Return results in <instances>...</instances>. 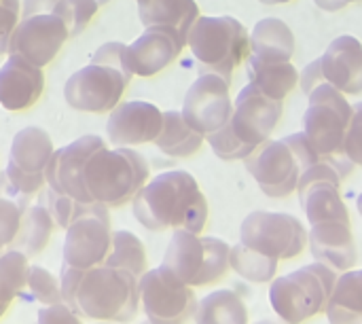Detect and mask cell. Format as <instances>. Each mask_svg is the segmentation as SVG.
<instances>
[{
  "instance_id": "cell-9",
  "label": "cell",
  "mask_w": 362,
  "mask_h": 324,
  "mask_svg": "<svg viewBox=\"0 0 362 324\" xmlns=\"http://www.w3.org/2000/svg\"><path fill=\"white\" fill-rule=\"evenodd\" d=\"M229 255L231 248L221 238H202L187 229H174L161 265L195 289L221 280L229 270Z\"/></svg>"
},
{
  "instance_id": "cell-48",
  "label": "cell",
  "mask_w": 362,
  "mask_h": 324,
  "mask_svg": "<svg viewBox=\"0 0 362 324\" xmlns=\"http://www.w3.org/2000/svg\"><path fill=\"white\" fill-rule=\"evenodd\" d=\"M255 324H274V323H269V320H263V323H255Z\"/></svg>"
},
{
  "instance_id": "cell-45",
  "label": "cell",
  "mask_w": 362,
  "mask_h": 324,
  "mask_svg": "<svg viewBox=\"0 0 362 324\" xmlns=\"http://www.w3.org/2000/svg\"><path fill=\"white\" fill-rule=\"evenodd\" d=\"M261 4H267V6H274V4H286V2H293V0H259Z\"/></svg>"
},
{
  "instance_id": "cell-30",
  "label": "cell",
  "mask_w": 362,
  "mask_h": 324,
  "mask_svg": "<svg viewBox=\"0 0 362 324\" xmlns=\"http://www.w3.org/2000/svg\"><path fill=\"white\" fill-rule=\"evenodd\" d=\"M55 227L57 225H55V221H53V216L45 204L28 206L13 244H15V248H19L28 257H36L47 248Z\"/></svg>"
},
{
  "instance_id": "cell-36",
  "label": "cell",
  "mask_w": 362,
  "mask_h": 324,
  "mask_svg": "<svg viewBox=\"0 0 362 324\" xmlns=\"http://www.w3.org/2000/svg\"><path fill=\"white\" fill-rule=\"evenodd\" d=\"M98 11L100 4L95 0H59L53 13L66 21L70 36H76L89 25V21L95 17Z\"/></svg>"
},
{
  "instance_id": "cell-6",
  "label": "cell",
  "mask_w": 362,
  "mask_h": 324,
  "mask_svg": "<svg viewBox=\"0 0 362 324\" xmlns=\"http://www.w3.org/2000/svg\"><path fill=\"white\" fill-rule=\"evenodd\" d=\"M318 153L303 132L267 140L248 159L246 170L267 197H286L297 191L301 174L318 161Z\"/></svg>"
},
{
  "instance_id": "cell-2",
  "label": "cell",
  "mask_w": 362,
  "mask_h": 324,
  "mask_svg": "<svg viewBox=\"0 0 362 324\" xmlns=\"http://www.w3.org/2000/svg\"><path fill=\"white\" fill-rule=\"evenodd\" d=\"M132 79L127 45L112 40L95 49L87 66L70 74L64 85V100L78 112H110L121 102Z\"/></svg>"
},
{
  "instance_id": "cell-11",
  "label": "cell",
  "mask_w": 362,
  "mask_h": 324,
  "mask_svg": "<svg viewBox=\"0 0 362 324\" xmlns=\"http://www.w3.org/2000/svg\"><path fill=\"white\" fill-rule=\"evenodd\" d=\"M140 306L153 324H185L197 308L193 287L185 284L163 265L146 270L138 278Z\"/></svg>"
},
{
  "instance_id": "cell-39",
  "label": "cell",
  "mask_w": 362,
  "mask_h": 324,
  "mask_svg": "<svg viewBox=\"0 0 362 324\" xmlns=\"http://www.w3.org/2000/svg\"><path fill=\"white\" fill-rule=\"evenodd\" d=\"M21 4L19 0H0V55L8 51V40L19 23Z\"/></svg>"
},
{
  "instance_id": "cell-23",
  "label": "cell",
  "mask_w": 362,
  "mask_h": 324,
  "mask_svg": "<svg viewBox=\"0 0 362 324\" xmlns=\"http://www.w3.org/2000/svg\"><path fill=\"white\" fill-rule=\"evenodd\" d=\"M250 55L265 64L291 62L295 55V34L278 17L261 19L250 34Z\"/></svg>"
},
{
  "instance_id": "cell-22",
  "label": "cell",
  "mask_w": 362,
  "mask_h": 324,
  "mask_svg": "<svg viewBox=\"0 0 362 324\" xmlns=\"http://www.w3.org/2000/svg\"><path fill=\"white\" fill-rule=\"evenodd\" d=\"M53 153L55 149H53V140L49 132H45L42 127H34V125L23 127L13 136L6 166L19 172L45 176Z\"/></svg>"
},
{
  "instance_id": "cell-7",
  "label": "cell",
  "mask_w": 362,
  "mask_h": 324,
  "mask_svg": "<svg viewBox=\"0 0 362 324\" xmlns=\"http://www.w3.org/2000/svg\"><path fill=\"white\" fill-rule=\"evenodd\" d=\"M187 45L202 74H218L227 81H231L233 70L250 55V34L246 25L229 15H199L189 30Z\"/></svg>"
},
{
  "instance_id": "cell-29",
  "label": "cell",
  "mask_w": 362,
  "mask_h": 324,
  "mask_svg": "<svg viewBox=\"0 0 362 324\" xmlns=\"http://www.w3.org/2000/svg\"><path fill=\"white\" fill-rule=\"evenodd\" d=\"M195 324H248V308L233 291H214L195 308Z\"/></svg>"
},
{
  "instance_id": "cell-25",
  "label": "cell",
  "mask_w": 362,
  "mask_h": 324,
  "mask_svg": "<svg viewBox=\"0 0 362 324\" xmlns=\"http://www.w3.org/2000/svg\"><path fill=\"white\" fill-rule=\"evenodd\" d=\"M325 314L329 324H362V270L337 276Z\"/></svg>"
},
{
  "instance_id": "cell-21",
  "label": "cell",
  "mask_w": 362,
  "mask_h": 324,
  "mask_svg": "<svg viewBox=\"0 0 362 324\" xmlns=\"http://www.w3.org/2000/svg\"><path fill=\"white\" fill-rule=\"evenodd\" d=\"M308 244L312 257L329 265L337 274L350 272L356 265V244L350 223L346 221H327L312 225V231L308 233Z\"/></svg>"
},
{
  "instance_id": "cell-14",
  "label": "cell",
  "mask_w": 362,
  "mask_h": 324,
  "mask_svg": "<svg viewBox=\"0 0 362 324\" xmlns=\"http://www.w3.org/2000/svg\"><path fill=\"white\" fill-rule=\"evenodd\" d=\"M229 85L231 81L218 74H202L185 96V104H182L185 121L204 136H210L221 127H225L233 115Z\"/></svg>"
},
{
  "instance_id": "cell-8",
  "label": "cell",
  "mask_w": 362,
  "mask_h": 324,
  "mask_svg": "<svg viewBox=\"0 0 362 324\" xmlns=\"http://www.w3.org/2000/svg\"><path fill=\"white\" fill-rule=\"evenodd\" d=\"M335 282L337 272L320 261H314L312 265L272 280V308L286 324L305 323L327 310Z\"/></svg>"
},
{
  "instance_id": "cell-16",
  "label": "cell",
  "mask_w": 362,
  "mask_h": 324,
  "mask_svg": "<svg viewBox=\"0 0 362 324\" xmlns=\"http://www.w3.org/2000/svg\"><path fill=\"white\" fill-rule=\"evenodd\" d=\"M104 146H106V142L100 136L87 134V136H81V138L72 140L70 144L57 149L47 166V172H45L47 187L53 189L55 193L70 195L81 202H91V197L85 189L83 172H85L87 161Z\"/></svg>"
},
{
  "instance_id": "cell-24",
  "label": "cell",
  "mask_w": 362,
  "mask_h": 324,
  "mask_svg": "<svg viewBox=\"0 0 362 324\" xmlns=\"http://www.w3.org/2000/svg\"><path fill=\"white\" fill-rule=\"evenodd\" d=\"M138 17L144 28L148 25H172L185 38L199 17L195 0H136Z\"/></svg>"
},
{
  "instance_id": "cell-37",
  "label": "cell",
  "mask_w": 362,
  "mask_h": 324,
  "mask_svg": "<svg viewBox=\"0 0 362 324\" xmlns=\"http://www.w3.org/2000/svg\"><path fill=\"white\" fill-rule=\"evenodd\" d=\"M30 293L34 295L36 301H40L42 306H53L62 301V289H59V278H55L49 270L38 267V265H30L28 272V284Z\"/></svg>"
},
{
  "instance_id": "cell-44",
  "label": "cell",
  "mask_w": 362,
  "mask_h": 324,
  "mask_svg": "<svg viewBox=\"0 0 362 324\" xmlns=\"http://www.w3.org/2000/svg\"><path fill=\"white\" fill-rule=\"evenodd\" d=\"M8 306H11V303L4 299V295H2V289H0V318L4 316V312L8 310Z\"/></svg>"
},
{
  "instance_id": "cell-18",
  "label": "cell",
  "mask_w": 362,
  "mask_h": 324,
  "mask_svg": "<svg viewBox=\"0 0 362 324\" xmlns=\"http://www.w3.org/2000/svg\"><path fill=\"white\" fill-rule=\"evenodd\" d=\"M163 127V110L144 100L119 102L108 112L106 134L115 146H138L155 142Z\"/></svg>"
},
{
  "instance_id": "cell-33",
  "label": "cell",
  "mask_w": 362,
  "mask_h": 324,
  "mask_svg": "<svg viewBox=\"0 0 362 324\" xmlns=\"http://www.w3.org/2000/svg\"><path fill=\"white\" fill-rule=\"evenodd\" d=\"M40 199L45 202V206L49 208L53 221L57 227L62 229H68L74 221H78L81 216L98 210L102 204H95V202H81V199H74L70 195H62V193H55L53 189L45 187L40 193Z\"/></svg>"
},
{
  "instance_id": "cell-3",
  "label": "cell",
  "mask_w": 362,
  "mask_h": 324,
  "mask_svg": "<svg viewBox=\"0 0 362 324\" xmlns=\"http://www.w3.org/2000/svg\"><path fill=\"white\" fill-rule=\"evenodd\" d=\"M282 119V102L265 96L257 85L248 83L233 102L231 121L218 132L206 136L216 157L225 161L248 159L263 146Z\"/></svg>"
},
{
  "instance_id": "cell-28",
  "label": "cell",
  "mask_w": 362,
  "mask_h": 324,
  "mask_svg": "<svg viewBox=\"0 0 362 324\" xmlns=\"http://www.w3.org/2000/svg\"><path fill=\"white\" fill-rule=\"evenodd\" d=\"M297 193L301 197V206L305 210L310 225H318L327 221L350 223V212L339 195V187L331 183H312Z\"/></svg>"
},
{
  "instance_id": "cell-10",
  "label": "cell",
  "mask_w": 362,
  "mask_h": 324,
  "mask_svg": "<svg viewBox=\"0 0 362 324\" xmlns=\"http://www.w3.org/2000/svg\"><path fill=\"white\" fill-rule=\"evenodd\" d=\"M303 134L318 155H344L346 132L352 119V104L346 93L329 83H320L308 96Z\"/></svg>"
},
{
  "instance_id": "cell-31",
  "label": "cell",
  "mask_w": 362,
  "mask_h": 324,
  "mask_svg": "<svg viewBox=\"0 0 362 324\" xmlns=\"http://www.w3.org/2000/svg\"><path fill=\"white\" fill-rule=\"evenodd\" d=\"M229 267L242 276L248 282L255 284H267L276 278L278 272V259H272L246 244H235L229 255Z\"/></svg>"
},
{
  "instance_id": "cell-46",
  "label": "cell",
  "mask_w": 362,
  "mask_h": 324,
  "mask_svg": "<svg viewBox=\"0 0 362 324\" xmlns=\"http://www.w3.org/2000/svg\"><path fill=\"white\" fill-rule=\"evenodd\" d=\"M356 206H358V212H361V216H362V193L358 195V199H356Z\"/></svg>"
},
{
  "instance_id": "cell-38",
  "label": "cell",
  "mask_w": 362,
  "mask_h": 324,
  "mask_svg": "<svg viewBox=\"0 0 362 324\" xmlns=\"http://www.w3.org/2000/svg\"><path fill=\"white\" fill-rule=\"evenodd\" d=\"M344 155L354 166H362V102L352 104V119L346 132Z\"/></svg>"
},
{
  "instance_id": "cell-20",
  "label": "cell",
  "mask_w": 362,
  "mask_h": 324,
  "mask_svg": "<svg viewBox=\"0 0 362 324\" xmlns=\"http://www.w3.org/2000/svg\"><path fill=\"white\" fill-rule=\"evenodd\" d=\"M45 89L42 68L30 64L19 55H8L0 66V106L19 112L32 108Z\"/></svg>"
},
{
  "instance_id": "cell-35",
  "label": "cell",
  "mask_w": 362,
  "mask_h": 324,
  "mask_svg": "<svg viewBox=\"0 0 362 324\" xmlns=\"http://www.w3.org/2000/svg\"><path fill=\"white\" fill-rule=\"evenodd\" d=\"M17 193L6 176L2 174L0 178V246H8L15 242L17 238V231L21 227V219H23V212H25V204L21 199H17Z\"/></svg>"
},
{
  "instance_id": "cell-50",
  "label": "cell",
  "mask_w": 362,
  "mask_h": 324,
  "mask_svg": "<svg viewBox=\"0 0 362 324\" xmlns=\"http://www.w3.org/2000/svg\"><path fill=\"white\" fill-rule=\"evenodd\" d=\"M0 250H2V246H0Z\"/></svg>"
},
{
  "instance_id": "cell-4",
  "label": "cell",
  "mask_w": 362,
  "mask_h": 324,
  "mask_svg": "<svg viewBox=\"0 0 362 324\" xmlns=\"http://www.w3.org/2000/svg\"><path fill=\"white\" fill-rule=\"evenodd\" d=\"M72 308L95 323H132L140 310L138 276L110 265L85 270Z\"/></svg>"
},
{
  "instance_id": "cell-34",
  "label": "cell",
  "mask_w": 362,
  "mask_h": 324,
  "mask_svg": "<svg viewBox=\"0 0 362 324\" xmlns=\"http://www.w3.org/2000/svg\"><path fill=\"white\" fill-rule=\"evenodd\" d=\"M28 259L30 257L19 248L0 255V289L8 303H13V299L21 295V291L28 284V272H30Z\"/></svg>"
},
{
  "instance_id": "cell-5",
  "label": "cell",
  "mask_w": 362,
  "mask_h": 324,
  "mask_svg": "<svg viewBox=\"0 0 362 324\" xmlns=\"http://www.w3.org/2000/svg\"><path fill=\"white\" fill-rule=\"evenodd\" d=\"M151 168L146 159L132 146L100 149L85 166L83 180L91 202L121 208L140 193L148 183Z\"/></svg>"
},
{
  "instance_id": "cell-13",
  "label": "cell",
  "mask_w": 362,
  "mask_h": 324,
  "mask_svg": "<svg viewBox=\"0 0 362 324\" xmlns=\"http://www.w3.org/2000/svg\"><path fill=\"white\" fill-rule=\"evenodd\" d=\"M70 30L66 21L55 13H32L23 15L8 40V55H19L30 64L45 68L49 66L66 40Z\"/></svg>"
},
{
  "instance_id": "cell-43",
  "label": "cell",
  "mask_w": 362,
  "mask_h": 324,
  "mask_svg": "<svg viewBox=\"0 0 362 324\" xmlns=\"http://www.w3.org/2000/svg\"><path fill=\"white\" fill-rule=\"evenodd\" d=\"M314 2L327 13H337V11H341V8H346V6H350L354 2H362V0H314Z\"/></svg>"
},
{
  "instance_id": "cell-32",
  "label": "cell",
  "mask_w": 362,
  "mask_h": 324,
  "mask_svg": "<svg viewBox=\"0 0 362 324\" xmlns=\"http://www.w3.org/2000/svg\"><path fill=\"white\" fill-rule=\"evenodd\" d=\"M106 265L125 270L140 278L146 272V250H144V244L140 242V238L125 229L112 231V244H110V253L106 257Z\"/></svg>"
},
{
  "instance_id": "cell-41",
  "label": "cell",
  "mask_w": 362,
  "mask_h": 324,
  "mask_svg": "<svg viewBox=\"0 0 362 324\" xmlns=\"http://www.w3.org/2000/svg\"><path fill=\"white\" fill-rule=\"evenodd\" d=\"M85 276V270H78V267H72L68 263L62 265V274H59V289H62V301H66L68 306H72L74 301V295H76V289L81 284Z\"/></svg>"
},
{
  "instance_id": "cell-42",
  "label": "cell",
  "mask_w": 362,
  "mask_h": 324,
  "mask_svg": "<svg viewBox=\"0 0 362 324\" xmlns=\"http://www.w3.org/2000/svg\"><path fill=\"white\" fill-rule=\"evenodd\" d=\"M59 0H23L21 4V17L32 13H53Z\"/></svg>"
},
{
  "instance_id": "cell-1",
  "label": "cell",
  "mask_w": 362,
  "mask_h": 324,
  "mask_svg": "<svg viewBox=\"0 0 362 324\" xmlns=\"http://www.w3.org/2000/svg\"><path fill=\"white\" fill-rule=\"evenodd\" d=\"M136 221L148 231L187 229L202 233L208 202L197 180L185 170H170L148 180L132 202Z\"/></svg>"
},
{
  "instance_id": "cell-12",
  "label": "cell",
  "mask_w": 362,
  "mask_h": 324,
  "mask_svg": "<svg viewBox=\"0 0 362 324\" xmlns=\"http://www.w3.org/2000/svg\"><path fill=\"white\" fill-rule=\"evenodd\" d=\"M240 242L278 261L295 259L308 244L303 223L284 212H250L240 227Z\"/></svg>"
},
{
  "instance_id": "cell-15",
  "label": "cell",
  "mask_w": 362,
  "mask_h": 324,
  "mask_svg": "<svg viewBox=\"0 0 362 324\" xmlns=\"http://www.w3.org/2000/svg\"><path fill=\"white\" fill-rule=\"evenodd\" d=\"M112 244V229L108 219V208L100 206L98 210L81 216L66 229L64 240V263L78 267V270H91L106 263V257L110 253Z\"/></svg>"
},
{
  "instance_id": "cell-26",
  "label": "cell",
  "mask_w": 362,
  "mask_h": 324,
  "mask_svg": "<svg viewBox=\"0 0 362 324\" xmlns=\"http://www.w3.org/2000/svg\"><path fill=\"white\" fill-rule=\"evenodd\" d=\"M204 140H206V136L199 134L197 129H193L185 121L182 110H165L161 134L157 136V140L153 144L168 157L182 159V157L195 155L202 149Z\"/></svg>"
},
{
  "instance_id": "cell-17",
  "label": "cell",
  "mask_w": 362,
  "mask_h": 324,
  "mask_svg": "<svg viewBox=\"0 0 362 324\" xmlns=\"http://www.w3.org/2000/svg\"><path fill=\"white\" fill-rule=\"evenodd\" d=\"M187 38L172 25H148L127 45V64L134 76H155L182 53Z\"/></svg>"
},
{
  "instance_id": "cell-47",
  "label": "cell",
  "mask_w": 362,
  "mask_h": 324,
  "mask_svg": "<svg viewBox=\"0 0 362 324\" xmlns=\"http://www.w3.org/2000/svg\"><path fill=\"white\" fill-rule=\"evenodd\" d=\"M95 2H98L100 6H104V4H106V2H110V0H95Z\"/></svg>"
},
{
  "instance_id": "cell-40",
  "label": "cell",
  "mask_w": 362,
  "mask_h": 324,
  "mask_svg": "<svg viewBox=\"0 0 362 324\" xmlns=\"http://www.w3.org/2000/svg\"><path fill=\"white\" fill-rule=\"evenodd\" d=\"M36 324H83V318L72 306H68L66 301H59L53 306H42L38 310Z\"/></svg>"
},
{
  "instance_id": "cell-49",
  "label": "cell",
  "mask_w": 362,
  "mask_h": 324,
  "mask_svg": "<svg viewBox=\"0 0 362 324\" xmlns=\"http://www.w3.org/2000/svg\"><path fill=\"white\" fill-rule=\"evenodd\" d=\"M142 324H153V323H148V320H146V323H142Z\"/></svg>"
},
{
  "instance_id": "cell-19",
  "label": "cell",
  "mask_w": 362,
  "mask_h": 324,
  "mask_svg": "<svg viewBox=\"0 0 362 324\" xmlns=\"http://www.w3.org/2000/svg\"><path fill=\"white\" fill-rule=\"evenodd\" d=\"M322 81L346 96L362 93V42L356 36H337L318 57Z\"/></svg>"
},
{
  "instance_id": "cell-27",
  "label": "cell",
  "mask_w": 362,
  "mask_h": 324,
  "mask_svg": "<svg viewBox=\"0 0 362 324\" xmlns=\"http://www.w3.org/2000/svg\"><path fill=\"white\" fill-rule=\"evenodd\" d=\"M246 72L252 85H257L265 96L284 102V98L297 87L299 72L293 62H280V64H265L257 59L255 55H248L246 59Z\"/></svg>"
}]
</instances>
